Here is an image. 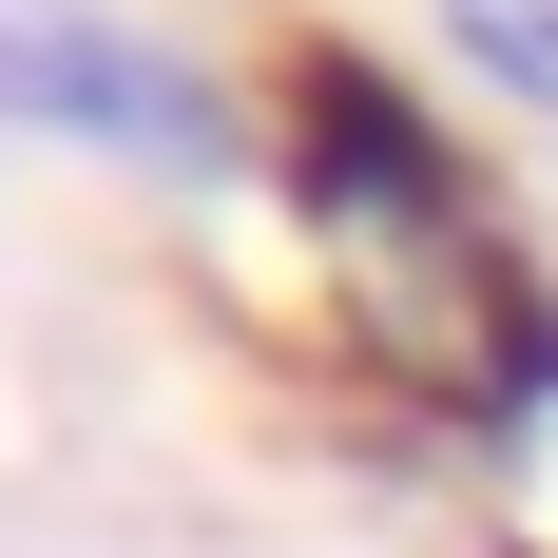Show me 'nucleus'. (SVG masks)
<instances>
[{
	"mask_svg": "<svg viewBox=\"0 0 558 558\" xmlns=\"http://www.w3.org/2000/svg\"><path fill=\"white\" fill-rule=\"evenodd\" d=\"M289 135H308V173L347 193V231H366V251H404V231L444 251V231H462V173L424 155V116H404L386 77H366V58H308V97H289Z\"/></svg>",
	"mask_w": 558,
	"mask_h": 558,
	"instance_id": "f257e3e1",
	"label": "nucleus"
},
{
	"mask_svg": "<svg viewBox=\"0 0 558 558\" xmlns=\"http://www.w3.org/2000/svg\"><path fill=\"white\" fill-rule=\"evenodd\" d=\"M482 39H501L520 77H539V97H558V0H482Z\"/></svg>",
	"mask_w": 558,
	"mask_h": 558,
	"instance_id": "f03ea898",
	"label": "nucleus"
}]
</instances>
